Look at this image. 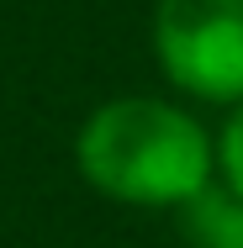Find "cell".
I'll list each match as a JSON object with an SVG mask.
<instances>
[{
  "mask_svg": "<svg viewBox=\"0 0 243 248\" xmlns=\"http://www.w3.org/2000/svg\"><path fill=\"white\" fill-rule=\"evenodd\" d=\"M80 169L116 201H185L206 190V138L185 111L159 100H116L80 132Z\"/></svg>",
  "mask_w": 243,
  "mask_h": 248,
  "instance_id": "1",
  "label": "cell"
},
{
  "mask_svg": "<svg viewBox=\"0 0 243 248\" xmlns=\"http://www.w3.org/2000/svg\"><path fill=\"white\" fill-rule=\"evenodd\" d=\"M159 58L206 100L243 95V0H159Z\"/></svg>",
  "mask_w": 243,
  "mask_h": 248,
  "instance_id": "2",
  "label": "cell"
},
{
  "mask_svg": "<svg viewBox=\"0 0 243 248\" xmlns=\"http://www.w3.org/2000/svg\"><path fill=\"white\" fill-rule=\"evenodd\" d=\"M185 232L195 248H243V196L238 190H195L185 201Z\"/></svg>",
  "mask_w": 243,
  "mask_h": 248,
  "instance_id": "3",
  "label": "cell"
},
{
  "mask_svg": "<svg viewBox=\"0 0 243 248\" xmlns=\"http://www.w3.org/2000/svg\"><path fill=\"white\" fill-rule=\"evenodd\" d=\"M222 164H227V180H233V190L243 196V111L227 122V132H222Z\"/></svg>",
  "mask_w": 243,
  "mask_h": 248,
  "instance_id": "4",
  "label": "cell"
}]
</instances>
